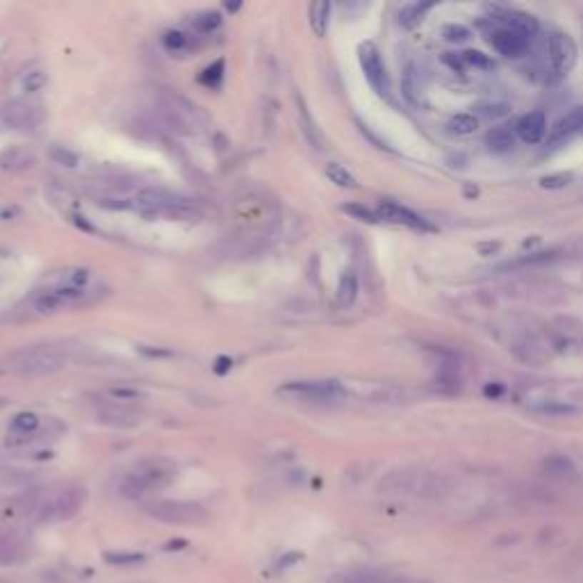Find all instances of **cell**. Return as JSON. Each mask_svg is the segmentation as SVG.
Masks as SVG:
<instances>
[{"instance_id": "6da1fadb", "label": "cell", "mask_w": 583, "mask_h": 583, "mask_svg": "<svg viewBox=\"0 0 583 583\" xmlns=\"http://www.w3.org/2000/svg\"><path fill=\"white\" fill-rule=\"evenodd\" d=\"M73 347L69 344H30L7 355V367L11 372L26 374V376H44L59 372L69 365Z\"/></svg>"}, {"instance_id": "7a4b0ae2", "label": "cell", "mask_w": 583, "mask_h": 583, "mask_svg": "<svg viewBox=\"0 0 583 583\" xmlns=\"http://www.w3.org/2000/svg\"><path fill=\"white\" fill-rule=\"evenodd\" d=\"M235 223L240 225L244 235L267 233L278 221V208L271 198H267L260 189H244L235 198Z\"/></svg>"}, {"instance_id": "3957f363", "label": "cell", "mask_w": 583, "mask_h": 583, "mask_svg": "<svg viewBox=\"0 0 583 583\" xmlns=\"http://www.w3.org/2000/svg\"><path fill=\"white\" fill-rule=\"evenodd\" d=\"M173 479H176V465L171 460L148 458V460H141L139 465H135L126 474L121 481V490L126 497L139 499V497L162 490V487H166Z\"/></svg>"}, {"instance_id": "277c9868", "label": "cell", "mask_w": 583, "mask_h": 583, "mask_svg": "<svg viewBox=\"0 0 583 583\" xmlns=\"http://www.w3.org/2000/svg\"><path fill=\"white\" fill-rule=\"evenodd\" d=\"M144 513L162 522V524L173 527H198L208 522V510L196 502H176V499H156L144 506Z\"/></svg>"}, {"instance_id": "5b68a950", "label": "cell", "mask_w": 583, "mask_h": 583, "mask_svg": "<svg viewBox=\"0 0 583 583\" xmlns=\"http://www.w3.org/2000/svg\"><path fill=\"white\" fill-rule=\"evenodd\" d=\"M278 397L285 399H301V401H321L333 403L347 397V390L340 380H292L276 390Z\"/></svg>"}, {"instance_id": "8992f818", "label": "cell", "mask_w": 583, "mask_h": 583, "mask_svg": "<svg viewBox=\"0 0 583 583\" xmlns=\"http://www.w3.org/2000/svg\"><path fill=\"white\" fill-rule=\"evenodd\" d=\"M82 504H85V490L64 487L39 506V522H66L80 513Z\"/></svg>"}, {"instance_id": "52a82bcc", "label": "cell", "mask_w": 583, "mask_h": 583, "mask_svg": "<svg viewBox=\"0 0 583 583\" xmlns=\"http://www.w3.org/2000/svg\"><path fill=\"white\" fill-rule=\"evenodd\" d=\"M87 290H71V288H55L49 285L46 290H39L32 296V305L39 315H53L64 310V308L78 305L85 301Z\"/></svg>"}, {"instance_id": "ba28073f", "label": "cell", "mask_w": 583, "mask_h": 583, "mask_svg": "<svg viewBox=\"0 0 583 583\" xmlns=\"http://www.w3.org/2000/svg\"><path fill=\"white\" fill-rule=\"evenodd\" d=\"M358 59H360L363 73H365L367 82L372 85V89L376 93H380V96H387L390 93V73H387L383 57H380V51L372 41H365L358 49Z\"/></svg>"}, {"instance_id": "9c48e42d", "label": "cell", "mask_w": 583, "mask_h": 583, "mask_svg": "<svg viewBox=\"0 0 583 583\" xmlns=\"http://www.w3.org/2000/svg\"><path fill=\"white\" fill-rule=\"evenodd\" d=\"M44 121L41 107L26 101H9L0 107V123L9 130H37Z\"/></svg>"}, {"instance_id": "30bf717a", "label": "cell", "mask_w": 583, "mask_h": 583, "mask_svg": "<svg viewBox=\"0 0 583 583\" xmlns=\"http://www.w3.org/2000/svg\"><path fill=\"white\" fill-rule=\"evenodd\" d=\"M549 59L558 73H567L577 62V44L567 32H552L549 37Z\"/></svg>"}, {"instance_id": "8fae6325", "label": "cell", "mask_w": 583, "mask_h": 583, "mask_svg": "<svg viewBox=\"0 0 583 583\" xmlns=\"http://www.w3.org/2000/svg\"><path fill=\"white\" fill-rule=\"evenodd\" d=\"M378 217L380 219H385V221H392V223H401V225H408V228L412 230H433V225L428 223L424 217H420L417 212H412L408 208H403L399 203H395V201H380L378 203Z\"/></svg>"}, {"instance_id": "7c38bea8", "label": "cell", "mask_w": 583, "mask_h": 583, "mask_svg": "<svg viewBox=\"0 0 583 583\" xmlns=\"http://www.w3.org/2000/svg\"><path fill=\"white\" fill-rule=\"evenodd\" d=\"M490 44H492V49L504 57H519L529 49V39L524 37V34H519L510 28H504V26H499L490 34Z\"/></svg>"}, {"instance_id": "4fadbf2b", "label": "cell", "mask_w": 583, "mask_h": 583, "mask_svg": "<svg viewBox=\"0 0 583 583\" xmlns=\"http://www.w3.org/2000/svg\"><path fill=\"white\" fill-rule=\"evenodd\" d=\"M98 422L112 428H135L141 424V415L130 406H118V403L105 401L98 408Z\"/></svg>"}, {"instance_id": "5bb4252c", "label": "cell", "mask_w": 583, "mask_h": 583, "mask_svg": "<svg viewBox=\"0 0 583 583\" xmlns=\"http://www.w3.org/2000/svg\"><path fill=\"white\" fill-rule=\"evenodd\" d=\"M192 203L187 196L171 192L164 187H144L135 196V206H151V208H164V206H187Z\"/></svg>"}, {"instance_id": "9a60e30c", "label": "cell", "mask_w": 583, "mask_h": 583, "mask_svg": "<svg viewBox=\"0 0 583 583\" xmlns=\"http://www.w3.org/2000/svg\"><path fill=\"white\" fill-rule=\"evenodd\" d=\"M515 133L519 135L522 141L527 144H538L542 141V137L547 135V118L542 112H529L517 121Z\"/></svg>"}, {"instance_id": "2e32d148", "label": "cell", "mask_w": 583, "mask_h": 583, "mask_svg": "<svg viewBox=\"0 0 583 583\" xmlns=\"http://www.w3.org/2000/svg\"><path fill=\"white\" fill-rule=\"evenodd\" d=\"M581 130H583V107H574V110H569L565 116H561L556 121V126L552 128L549 141L552 144H558V141H565L569 137L579 135Z\"/></svg>"}, {"instance_id": "e0dca14e", "label": "cell", "mask_w": 583, "mask_h": 583, "mask_svg": "<svg viewBox=\"0 0 583 583\" xmlns=\"http://www.w3.org/2000/svg\"><path fill=\"white\" fill-rule=\"evenodd\" d=\"M499 23H502L504 28H510L519 34H524L527 39H531L535 32H538V19L527 14V11H519V9H508L504 14H499Z\"/></svg>"}, {"instance_id": "ac0fdd59", "label": "cell", "mask_w": 583, "mask_h": 583, "mask_svg": "<svg viewBox=\"0 0 583 583\" xmlns=\"http://www.w3.org/2000/svg\"><path fill=\"white\" fill-rule=\"evenodd\" d=\"M296 114H299V126H301V133H303L308 144L317 151H324V137H321L315 118L310 112H308V105L301 96H296Z\"/></svg>"}, {"instance_id": "d6986e66", "label": "cell", "mask_w": 583, "mask_h": 583, "mask_svg": "<svg viewBox=\"0 0 583 583\" xmlns=\"http://www.w3.org/2000/svg\"><path fill=\"white\" fill-rule=\"evenodd\" d=\"M34 164V156L28 151V148H21V146H11L7 151L0 153V169L3 171H26Z\"/></svg>"}, {"instance_id": "ffe728a7", "label": "cell", "mask_w": 583, "mask_h": 583, "mask_svg": "<svg viewBox=\"0 0 583 583\" xmlns=\"http://www.w3.org/2000/svg\"><path fill=\"white\" fill-rule=\"evenodd\" d=\"M390 574H385L383 569L378 567H355L347 569V572H340L333 583H383Z\"/></svg>"}, {"instance_id": "44dd1931", "label": "cell", "mask_w": 583, "mask_h": 583, "mask_svg": "<svg viewBox=\"0 0 583 583\" xmlns=\"http://www.w3.org/2000/svg\"><path fill=\"white\" fill-rule=\"evenodd\" d=\"M435 7V3L433 0H417V3H408L406 7H401V11H399V23L406 30H412V28H417L420 23L424 21V16L428 14V11H431Z\"/></svg>"}, {"instance_id": "7402d4cb", "label": "cell", "mask_w": 583, "mask_h": 583, "mask_svg": "<svg viewBox=\"0 0 583 583\" xmlns=\"http://www.w3.org/2000/svg\"><path fill=\"white\" fill-rule=\"evenodd\" d=\"M358 292H360V283H358V276H355L353 271H344L342 278L338 283V292H335V301L340 308H351L358 299Z\"/></svg>"}, {"instance_id": "603a6c76", "label": "cell", "mask_w": 583, "mask_h": 583, "mask_svg": "<svg viewBox=\"0 0 583 583\" xmlns=\"http://www.w3.org/2000/svg\"><path fill=\"white\" fill-rule=\"evenodd\" d=\"M91 280V271L85 267H69L59 271V276L53 280L55 288H71V290H87Z\"/></svg>"}, {"instance_id": "cb8c5ba5", "label": "cell", "mask_w": 583, "mask_h": 583, "mask_svg": "<svg viewBox=\"0 0 583 583\" xmlns=\"http://www.w3.org/2000/svg\"><path fill=\"white\" fill-rule=\"evenodd\" d=\"M162 44H164V49L169 51V53H176V55H185L189 51H194L196 49V44H194V37L192 34H187L183 30H169V32H164L162 34Z\"/></svg>"}, {"instance_id": "d4e9b609", "label": "cell", "mask_w": 583, "mask_h": 583, "mask_svg": "<svg viewBox=\"0 0 583 583\" xmlns=\"http://www.w3.org/2000/svg\"><path fill=\"white\" fill-rule=\"evenodd\" d=\"M485 144L495 153H506L515 146V133L510 128H492L485 137Z\"/></svg>"}, {"instance_id": "484cf974", "label": "cell", "mask_w": 583, "mask_h": 583, "mask_svg": "<svg viewBox=\"0 0 583 583\" xmlns=\"http://www.w3.org/2000/svg\"><path fill=\"white\" fill-rule=\"evenodd\" d=\"M221 23H223V19L219 11H198V14L192 16V21H189V26H192V30L196 34H212L221 28Z\"/></svg>"}, {"instance_id": "4316f807", "label": "cell", "mask_w": 583, "mask_h": 583, "mask_svg": "<svg viewBox=\"0 0 583 583\" xmlns=\"http://www.w3.org/2000/svg\"><path fill=\"white\" fill-rule=\"evenodd\" d=\"M105 397L110 403H118V406H130L135 401H144L146 395L137 387H128V385H118V387H110L105 390Z\"/></svg>"}, {"instance_id": "83f0119b", "label": "cell", "mask_w": 583, "mask_h": 583, "mask_svg": "<svg viewBox=\"0 0 583 583\" xmlns=\"http://www.w3.org/2000/svg\"><path fill=\"white\" fill-rule=\"evenodd\" d=\"M326 176H328L330 183H335L342 189H355V187H358V181L353 178V173L340 162H328L326 164Z\"/></svg>"}, {"instance_id": "f1b7e54d", "label": "cell", "mask_w": 583, "mask_h": 583, "mask_svg": "<svg viewBox=\"0 0 583 583\" xmlns=\"http://www.w3.org/2000/svg\"><path fill=\"white\" fill-rule=\"evenodd\" d=\"M328 23H330V3H313L310 7V26H313V32L317 37H324L328 32Z\"/></svg>"}, {"instance_id": "f546056e", "label": "cell", "mask_w": 583, "mask_h": 583, "mask_svg": "<svg viewBox=\"0 0 583 583\" xmlns=\"http://www.w3.org/2000/svg\"><path fill=\"white\" fill-rule=\"evenodd\" d=\"M447 128H449V133L465 137V135L477 133V128H479V118L474 116V114H456V116H451V118H449Z\"/></svg>"}, {"instance_id": "4dcf8cb0", "label": "cell", "mask_w": 583, "mask_h": 583, "mask_svg": "<svg viewBox=\"0 0 583 583\" xmlns=\"http://www.w3.org/2000/svg\"><path fill=\"white\" fill-rule=\"evenodd\" d=\"M39 424H41V420L34 412H19L16 417L11 420V433L32 437V433L37 431Z\"/></svg>"}, {"instance_id": "1f68e13d", "label": "cell", "mask_w": 583, "mask_h": 583, "mask_svg": "<svg viewBox=\"0 0 583 583\" xmlns=\"http://www.w3.org/2000/svg\"><path fill=\"white\" fill-rule=\"evenodd\" d=\"M531 410L540 412V415H552V417H567V415L577 412V406L565 403V401H544V403H538V406H533Z\"/></svg>"}, {"instance_id": "d6a6232c", "label": "cell", "mask_w": 583, "mask_h": 583, "mask_svg": "<svg viewBox=\"0 0 583 583\" xmlns=\"http://www.w3.org/2000/svg\"><path fill=\"white\" fill-rule=\"evenodd\" d=\"M223 71H225L223 59H217V62H212L210 66H206L203 71H201V82H203V85L210 87V89H219L221 82H223Z\"/></svg>"}, {"instance_id": "836d02e7", "label": "cell", "mask_w": 583, "mask_h": 583, "mask_svg": "<svg viewBox=\"0 0 583 583\" xmlns=\"http://www.w3.org/2000/svg\"><path fill=\"white\" fill-rule=\"evenodd\" d=\"M46 82H49V78H46L44 71L32 69V71H28V73H23L21 87L26 93H37V91H41L46 87Z\"/></svg>"}, {"instance_id": "e575fe53", "label": "cell", "mask_w": 583, "mask_h": 583, "mask_svg": "<svg viewBox=\"0 0 583 583\" xmlns=\"http://www.w3.org/2000/svg\"><path fill=\"white\" fill-rule=\"evenodd\" d=\"M342 212H347L349 217L365 221V223H378L380 221L378 212H374L372 208H367L363 203H347V206H342Z\"/></svg>"}, {"instance_id": "d590c367", "label": "cell", "mask_w": 583, "mask_h": 583, "mask_svg": "<svg viewBox=\"0 0 583 583\" xmlns=\"http://www.w3.org/2000/svg\"><path fill=\"white\" fill-rule=\"evenodd\" d=\"M49 156H51V160H53L55 164L66 166V169H76V166L80 164V156H78V153L69 151V148H64V146H53Z\"/></svg>"}, {"instance_id": "8d00e7d4", "label": "cell", "mask_w": 583, "mask_h": 583, "mask_svg": "<svg viewBox=\"0 0 583 583\" xmlns=\"http://www.w3.org/2000/svg\"><path fill=\"white\" fill-rule=\"evenodd\" d=\"M105 561L112 565H135L144 561V554L139 552H105Z\"/></svg>"}, {"instance_id": "74e56055", "label": "cell", "mask_w": 583, "mask_h": 583, "mask_svg": "<svg viewBox=\"0 0 583 583\" xmlns=\"http://www.w3.org/2000/svg\"><path fill=\"white\" fill-rule=\"evenodd\" d=\"M460 59H462V64H467V66H474V69H483V71H487V69H492L495 64H492V59L487 57V55H483L481 51H465L460 55Z\"/></svg>"}, {"instance_id": "f35d334b", "label": "cell", "mask_w": 583, "mask_h": 583, "mask_svg": "<svg viewBox=\"0 0 583 583\" xmlns=\"http://www.w3.org/2000/svg\"><path fill=\"white\" fill-rule=\"evenodd\" d=\"M442 37L451 44H462L472 37V32L465 26H460V23H449V26H445V30H442Z\"/></svg>"}, {"instance_id": "ab89813d", "label": "cell", "mask_w": 583, "mask_h": 583, "mask_svg": "<svg viewBox=\"0 0 583 583\" xmlns=\"http://www.w3.org/2000/svg\"><path fill=\"white\" fill-rule=\"evenodd\" d=\"M96 206L105 208V210H130V208H135V201H128L121 196H98Z\"/></svg>"}, {"instance_id": "60d3db41", "label": "cell", "mask_w": 583, "mask_h": 583, "mask_svg": "<svg viewBox=\"0 0 583 583\" xmlns=\"http://www.w3.org/2000/svg\"><path fill=\"white\" fill-rule=\"evenodd\" d=\"M572 183V173H549L540 178V187L544 189H563Z\"/></svg>"}, {"instance_id": "b9f144b4", "label": "cell", "mask_w": 583, "mask_h": 583, "mask_svg": "<svg viewBox=\"0 0 583 583\" xmlns=\"http://www.w3.org/2000/svg\"><path fill=\"white\" fill-rule=\"evenodd\" d=\"M230 367H233V363H230V358H225V355H219L217 360H214V374H219V376H225L230 372Z\"/></svg>"}, {"instance_id": "7bdbcfd3", "label": "cell", "mask_w": 583, "mask_h": 583, "mask_svg": "<svg viewBox=\"0 0 583 583\" xmlns=\"http://www.w3.org/2000/svg\"><path fill=\"white\" fill-rule=\"evenodd\" d=\"M139 353H144L146 358H171V351L166 349H148V347H139Z\"/></svg>"}, {"instance_id": "ee69618b", "label": "cell", "mask_w": 583, "mask_h": 583, "mask_svg": "<svg viewBox=\"0 0 583 583\" xmlns=\"http://www.w3.org/2000/svg\"><path fill=\"white\" fill-rule=\"evenodd\" d=\"M73 223L78 225V228L87 230V233H96V228H93V225H91L85 217H80V214H73Z\"/></svg>"}, {"instance_id": "f6af8a7d", "label": "cell", "mask_w": 583, "mask_h": 583, "mask_svg": "<svg viewBox=\"0 0 583 583\" xmlns=\"http://www.w3.org/2000/svg\"><path fill=\"white\" fill-rule=\"evenodd\" d=\"M296 561H301V554H288V556L280 558V561H278V567H288V565H292V563H296Z\"/></svg>"}, {"instance_id": "bcb514c9", "label": "cell", "mask_w": 583, "mask_h": 583, "mask_svg": "<svg viewBox=\"0 0 583 583\" xmlns=\"http://www.w3.org/2000/svg\"><path fill=\"white\" fill-rule=\"evenodd\" d=\"M185 547H187L185 540H171V542H166V544H164V549H166V552H176V549H185Z\"/></svg>"}, {"instance_id": "7dc6e473", "label": "cell", "mask_w": 583, "mask_h": 583, "mask_svg": "<svg viewBox=\"0 0 583 583\" xmlns=\"http://www.w3.org/2000/svg\"><path fill=\"white\" fill-rule=\"evenodd\" d=\"M383 583H424V581H415V579H406V577H387Z\"/></svg>"}, {"instance_id": "c3c4849f", "label": "cell", "mask_w": 583, "mask_h": 583, "mask_svg": "<svg viewBox=\"0 0 583 583\" xmlns=\"http://www.w3.org/2000/svg\"><path fill=\"white\" fill-rule=\"evenodd\" d=\"M240 7H242L240 3H233V5H228V3H225V9H228V11H237V9H240Z\"/></svg>"}]
</instances>
